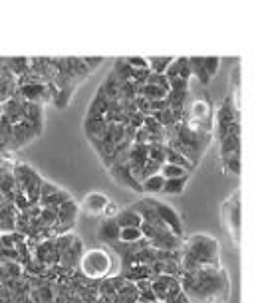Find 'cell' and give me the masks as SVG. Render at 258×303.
Here are the masks:
<instances>
[{
  "label": "cell",
  "mask_w": 258,
  "mask_h": 303,
  "mask_svg": "<svg viewBox=\"0 0 258 303\" xmlns=\"http://www.w3.org/2000/svg\"><path fill=\"white\" fill-rule=\"evenodd\" d=\"M165 77H167V79H169V77H179V79L189 81V77H191L189 60H187V58H175V60L171 62V66L167 68Z\"/></svg>",
  "instance_id": "13"
},
{
  "label": "cell",
  "mask_w": 258,
  "mask_h": 303,
  "mask_svg": "<svg viewBox=\"0 0 258 303\" xmlns=\"http://www.w3.org/2000/svg\"><path fill=\"white\" fill-rule=\"evenodd\" d=\"M114 268V258L108 250L103 248H91V250H84L82 260L78 270L82 272V276L89 281H103Z\"/></svg>",
  "instance_id": "3"
},
{
  "label": "cell",
  "mask_w": 258,
  "mask_h": 303,
  "mask_svg": "<svg viewBox=\"0 0 258 303\" xmlns=\"http://www.w3.org/2000/svg\"><path fill=\"white\" fill-rule=\"evenodd\" d=\"M163 153H165V163L167 165H175V167H181V169H185L187 173H191L193 171V165L181 155V153H177L175 149H171V147H167V145H163Z\"/></svg>",
  "instance_id": "15"
},
{
  "label": "cell",
  "mask_w": 258,
  "mask_h": 303,
  "mask_svg": "<svg viewBox=\"0 0 258 303\" xmlns=\"http://www.w3.org/2000/svg\"><path fill=\"white\" fill-rule=\"evenodd\" d=\"M175 58H149L147 60V66H149V72L151 74H159V76H165L167 68L171 66Z\"/></svg>",
  "instance_id": "19"
},
{
  "label": "cell",
  "mask_w": 258,
  "mask_h": 303,
  "mask_svg": "<svg viewBox=\"0 0 258 303\" xmlns=\"http://www.w3.org/2000/svg\"><path fill=\"white\" fill-rule=\"evenodd\" d=\"M159 175L167 180V178H181V177H189L191 173H187L185 169H181V167H175V165H163L161 169H159Z\"/></svg>",
  "instance_id": "20"
},
{
  "label": "cell",
  "mask_w": 258,
  "mask_h": 303,
  "mask_svg": "<svg viewBox=\"0 0 258 303\" xmlns=\"http://www.w3.org/2000/svg\"><path fill=\"white\" fill-rule=\"evenodd\" d=\"M78 214H80V204L74 202L72 198L66 200L64 204L58 208V222L52 230L54 236H64V234H72V230L76 228L78 222Z\"/></svg>",
  "instance_id": "7"
},
{
  "label": "cell",
  "mask_w": 258,
  "mask_h": 303,
  "mask_svg": "<svg viewBox=\"0 0 258 303\" xmlns=\"http://www.w3.org/2000/svg\"><path fill=\"white\" fill-rule=\"evenodd\" d=\"M145 238H143L141 228H121V232H119V244L133 246V244H139Z\"/></svg>",
  "instance_id": "17"
},
{
  "label": "cell",
  "mask_w": 258,
  "mask_h": 303,
  "mask_svg": "<svg viewBox=\"0 0 258 303\" xmlns=\"http://www.w3.org/2000/svg\"><path fill=\"white\" fill-rule=\"evenodd\" d=\"M14 180H16V188L22 190V194L26 196V200L30 202V206L38 204V198H40V188L44 178L26 163H20L12 169Z\"/></svg>",
  "instance_id": "4"
},
{
  "label": "cell",
  "mask_w": 258,
  "mask_h": 303,
  "mask_svg": "<svg viewBox=\"0 0 258 303\" xmlns=\"http://www.w3.org/2000/svg\"><path fill=\"white\" fill-rule=\"evenodd\" d=\"M40 131H42V125L32 123L28 119H22V121H18V123L12 125V137H10L8 147L10 149H20L28 141H32L36 135H40Z\"/></svg>",
  "instance_id": "10"
},
{
  "label": "cell",
  "mask_w": 258,
  "mask_h": 303,
  "mask_svg": "<svg viewBox=\"0 0 258 303\" xmlns=\"http://www.w3.org/2000/svg\"><path fill=\"white\" fill-rule=\"evenodd\" d=\"M115 222L119 224V228H141L143 218L129 206V208H125V210L115 214Z\"/></svg>",
  "instance_id": "14"
},
{
  "label": "cell",
  "mask_w": 258,
  "mask_h": 303,
  "mask_svg": "<svg viewBox=\"0 0 258 303\" xmlns=\"http://www.w3.org/2000/svg\"><path fill=\"white\" fill-rule=\"evenodd\" d=\"M187 180L189 177H181V178H167L163 182V188H161V194H181L187 186Z\"/></svg>",
  "instance_id": "18"
},
{
  "label": "cell",
  "mask_w": 258,
  "mask_h": 303,
  "mask_svg": "<svg viewBox=\"0 0 258 303\" xmlns=\"http://www.w3.org/2000/svg\"><path fill=\"white\" fill-rule=\"evenodd\" d=\"M221 266V244L209 234H193L183 240L179 250V268L181 272Z\"/></svg>",
  "instance_id": "2"
},
{
  "label": "cell",
  "mask_w": 258,
  "mask_h": 303,
  "mask_svg": "<svg viewBox=\"0 0 258 303\" xmlns=\"http://www.w3.org/2000/svg\"><path fill=\"white\" fill-rule=\"evenodd\" d=\"M72 196L64 190V188H60V186H56V184H52V182H48V180H44L42 182V188H40V198H38V206L40 208H50V210H58L66 200H70Z\"/></svg>",
  "instance_id": "8"
},
{
  "label": "cell",
  "mask_w": 258,
  "mask_h": 303,
  "mask_svg": "<svg viewBox=\"0 0 258 303\" xmlns=\"http://www.w3.org/2000/svg\"><path fill=\"white\" fill-rule=\"evenodd\" d=\"M223 224L234 246L240 244V190H234L223 204Z\"/></svg>",
  "instance_id": "5"
},
{
  "label": "cell",
  "mask_w": 258,
  "mask_h": 303,
  "mask_svg": "<svg viewBox=\"0 0 258 303\" xmlns=\"http://www.w3.org/2000/svg\"><path fill=\"white\" fill-rule=\"evenodd\" d=\"M219 58H189L191 76H195L201 85H209V81L215 77L219 70Z\"/></svg>",
  "instance_id": "9"
},
{
  "label": "cell",
  "mask_w": 258,
  "mask_h": 303,
  "mask_svg": "<svg viewBox=\"0 0 258 303\" xmlns=\"http://www.w3.org/2000/svg\"><path fill=\"white\" fill-rule=\"evenodd\" d=\"M163 182H165V178L157 173V175H151V177L143 178L139 182V186H141V192H145V194H161Z\"/></svg>",
  "instance_id": "16"
},
{
  "label": "cell",
  "mask_w": 258,
  "mask_h": 303,
  "mask_svg": "<svg viewBox=\"0 0 258 303\" xmlns=\"http://www.w3.org/2000/svg\"><path fill=\"white\" fill-rule=\"evenodd\" d=\"M187 303H227L230 293L229 274L221 266H209L177 276Z\"/></svg>",
  "instance_id": "1"
},
{
  "label": "cell",
  "mask_w": 258,
  "mask_h": 303,
  "mask_svg": "<svg viewBox=\"0 0 258 303\" xmlns=\"http://www.w3.org/2000/svg\"><path fill=\"white\" fill-rule=\"evenodd\" d=\"M110 196L103 194V192H89L84 196L82 204H80V210H84L87 216H103L110 206Z\"/></svg>",
  "instance_id": "11"
},
{
  "label": "cell",
  "mask_w": 258,
  "mask_h": 303,
  "mask_svg": "<svg viewBox=\"0 0 258 303\" xmlns=\"http://www.w3.org/2000/svg\"><path fill=\"white\" fill-rule=\"evenodd\" d=\"M147 204L151 206V210L157 214V218L177 236V238H183L185 240V228H183V218L179 216V212L175 208H171L169 204L161 200H155V198H145Z\"/></svg>",
  "instance_id": "6"
},
{
  "label": "cell",
  "mask_w": 258,
  "mask_h": 303,
  "mask_svg": "<svg viewBox=\"0 0 258 303\" xmlns=\"http://www.w3.org/2000/svg\"><path fill=\"white\" fill-rule=\"evenodd\" d=\"M119 224L115 222V216H106V218H101L99 226H97V240L101 244H106V246H114L119 242Z\"/></svg>",
  "instance_id": "12"
}]
</instances>
